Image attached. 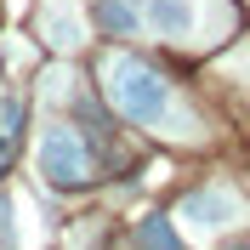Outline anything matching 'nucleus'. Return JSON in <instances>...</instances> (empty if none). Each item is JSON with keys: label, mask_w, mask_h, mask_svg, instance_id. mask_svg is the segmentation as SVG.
<instances>
[{"label": "nucleus", "mask_w": 250, "mask_h": 250, "mask_svg": "<svg viewBox=\"0 0 250 250\" xmlns=\"http://www.w3.org/2000/svg\"><path fill=\"white\" fill-rule=\"evenodd\" d=\"M182 222H193V228H205V233H216V228L239 222L233 188H199V193H188V199H182Z\"/></svg>", "instance_id": "obj_3"}, {"label": "nucleus", "mask_w": 250, "mask_h": 250, "mask_svg": "<svg viewBox=\"0 0 250 250\" xmlns=\"http://www.w3.org/2000/svg\"><path fill=\"white\" fill-rule=\"evenodd\" d=\"M137 245H176V228H171V216H148L137 228Z\"/></svg>", "instance_id": "obj_6"}, {"label": "nucleus", "mask_w": 250, "mask_h": 250, "mask_svg": "<svg viewBox=\"0 0 250 250\" xmlns=\"http://www.w3.org/2000/svg\"><path fill=\"white\" fill-rule=\"evenodd\" d=\"M12 159H17V131H0V176L12 171Z\"/></svg>", "instance_id": "obj_7"}, {"label": "nucleus", "mask_w": 250, "mask_h": 250, "mask_svg": "<svg viewBox=\"0 0 250 250\" xmlns=\"http://www.w3.org/2000/svg\"><path fill=\"white\" fill-rule=\"evenodd\" d=\"M108 103L131 125H171V85L142 57H108Z\"/></svg>", "instance_id": "obj_1"}, {"label": "nucleus", "mask_w": 250, "mask_h": 250, "mask_svg": "<svg viewBox=\"0 0 250 250\" xmlns=\"http://www.w3.org/2000/svg\"><path fill=\"white\" fill-rule=\"evenodd\" d=\"M40 176H46L51 188H85L97 176V154L91 142L80 137V131H68V125H51L46 137H40Z\"/></svg>", "instance_id": "obj_2"}, {"label": "nucleus", "mask_w": 250, "mask_h": 250, "mask_svg": "<svg viewBox=\"0 0 250 250\" xmlns=\"http://www.w3.org/2000/svg\"><path fill=\"white\" fill-rule=\"evenodd\" d=\"M142 23L154 34H165V40H188L199 12H193V0H142Z\"/></svg>", "instance_id": "obj_4"}, {"label": "nucleus", "mask_w": 250, "mask_h": 250, "mask_svg": "<svg viewBox=\"0 0 250 250\" xmlns=\"http://www.w3.org/2000/svg\"><path fill=\"white\" fill-rule=\"evenodd\" d=\"M97 23L114 34V40H131V34L142 29V6H131V0H91Z\"/></svg>", "instance_id": "obj_5"}]
</instances>
